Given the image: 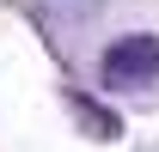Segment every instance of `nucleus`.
I'll return each instance as SVG.
<instances>
[{
  "mask_svg": "<svg viewBox=\"0 0 159 152\" xmlns=\"http://www.w3.org/2000/svg\"><path fill=\"white\" fill-rule=\"evenodd\" d=\"M98 79L110 85V91H141V85H153V79H159V37H153V31L116 37L98 55Z\"/></svg>",
  "mask_w": 159,
  "mask_h": 152,
  "instance_id": "obj_1",
  "label": "nucleus"
},
{
  "mask_svg": "<svg viewBox=\"0 0 159 152\" xmlns=\"http://www.w3.org/2000/svg\"><path fill=\"white\" fill-rule=\"evenodd\" d=\"M104 12V0H43L37 19L49 24V31H86V24Z\"/></svg>",
  "mask_w": 159,
  "mask_h": 152,
  "instance_id": "obj_2",
  "label": "nucleus"
},
{
  "mask_svg": "<svg viewBox=\"0 0 159 152\" xmlns=\"http://www.w3.org/2000/svg\"><path fill=\"white\" fill-rule=\"evenodd\" d=\"M74 116H80V128L92 134V140H116L122 134V122L104 110V103H92V97H74Z\"/></svg>",
  "mask_w": 159,
  "mask_h": 152,
  "instance_id": "obj_3",
  "label": "nucleus"
}]
</instances>
